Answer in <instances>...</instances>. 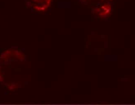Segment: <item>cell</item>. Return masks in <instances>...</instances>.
Returning a JSON list of instances; mask_svg holds the SVG:
<instances>
[{
    "instance_id": "obj_1",
    "label": "cell",
    "mask_w": 135,
    "mask_h": 105,
    "mask_svg": "<svg viewBox=\"0 0 135 105\" xmlns=\"http://www.w3.org/2000/svg\"><path fill=\"white\" fill-rule=\"evenodd\" d=\"M28 4L33 9L38 11H45L49 8L51 0H27Z\"/></svg>"
},
{
    "instance_id": "obj_2",
    "label": "cell",
    "mask_w": 135,
    "mask_h": 105,
    "mask_svg": "<svg viewBox=\"0 0 135 105\" xmlns=\"http://www.w3.org/2000/svg\"><path fill=\"white\" fill-rule=\"evenodd\" d=\"M99 9V11H98L99 12L98 14L101 17L104 18L108 16L111 13L112 8L110 5L107 4L103 5Z\"/></svg>"
}]
</instances>
